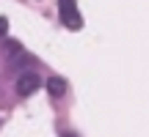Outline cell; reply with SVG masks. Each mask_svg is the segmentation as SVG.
I'll use <instances>...</instances> for the list:
<instances>
[{
	"label": "cell",
	"mask_w": 149,
	"mask_h": 137,
	"mask_svg": "<svg viewBox=\"0 0 149 137\" xmlns=\"http://www.w3.org/2000/svg\"><path fill=\"white\" fill-rule=\"evenodd\" d=\"M58 14H61V22H64L69 30H80V27H83V16H80L74 0H58Z\"/></svg>",
	"instance_id": "1"
},
{
	"label": "cell",
	"mask_w": 149,
	"mask_h": 137,
	"mask_svg": "<svg viewBox=\"0 0 149 137\" xmlns=\"http://www.w3.org/2000/svg\"><path fill=\"white\" fill-rule=\"evenodd\" d=\"M39 85H42L39 74L25 71V74H19V79H17V93H19V96H31V93L39 90Z\"/></svg>",
	"instance_id": "2"
},
{
	"label": "cell",
	"mask_w": 149,
	"mask_h": 137,
	"mask_svg": "<svg viewBox=\"0 0 149 137\" xmlns=\"http://www.w3.org/2000/svg\"><path fill=\"white\" fill-rule=\"evenodd\" d=\"M47 90L53 96H64L66 85H64V79H61V77H53V79H47Z\"/></svg>",
	"instance_id": "3"
},
{
	"label": "cell",
	"mask_w": 149,
	"mask_h": 137,
	"mask_svg": "<svg viewBox=\"0 0 149 137\" xmlns=\"http://www.w3.org/2000/svg\"><path fill=\"white\" fill-rule=\"evenodd\" d=\"M6 30H8V22H6V16H0V38L6 36Z\"/></svg>",
	"instance_id": "4"
},
{
	"label": "cell",
	"mask_w": 149,
	"mask_h": 137,
	"mask_svg": "<svg viewBox=\"0 0 149 137\" xmlns=\"http://www.w3.org/2000/svg\"><path fill=\"white\" fill-rule=\"evenodd\" d=\"M61 137H77V134H72V132H64V134H61Z\"/></svg>",
	"instance_id": "5"
}]
</instances>
